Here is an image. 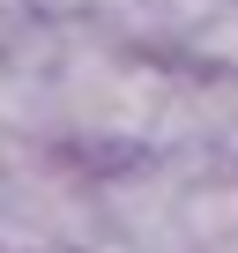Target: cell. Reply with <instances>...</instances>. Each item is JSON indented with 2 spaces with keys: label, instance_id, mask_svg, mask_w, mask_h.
<instances>
[{
  "label": "cell",
  "instance_id": "obj_1",
  "mask_svg": "<svg viewBox=\"0 0 238 253\" xmlns=\"http://www.w3.org/2000/svg\"><path fill=\"white\" fill-rule=\"evenodd\" d=\"M179 67L149 60L134 45L104 38L97 23L75 15L67 60H60V104H52V149L82 164H127L164 142V112H171Z\"/></svg>",
  "mask_w": 238,
  "mask_h": 253
},
{
  "label": "cell",
  "instance_id": "obj_2",
  "mask_svg": "<svg viewBox=\"0 0 238 253\" xmlns=\"http://www.w3.org/2000/svg\"><path fill=\"white\" fill-rule=\"evenodd\" d=\"M0 253H97V164L38 149L0 194Z\"/></svg>",
  "mask_w": 238,
  "mask_h": 253
},
{
  "label": "cell",
  "instance_id": "obj_3",
  "mask_svg": "<svg viewBox=\"0 0 238 253\" xmlns=\"http://www.w3.org/2000/svg\"><path fill=\"white\" fill-rule=\"evenodd\" d=\"M157 157H179L186 171H238V67H179Z\"/></svg>",
  "mask_w": 238,
  "mask_h": 253
},
{
  "label": "cell",
  "instance_id": "obj_4",
  "mask_svg": "<svg viewBox=\"0 0 238 253\" xmlns=\"http://www.w3.org/2000/svg\"><path fill=\"white\" fill-rule=\"evenodd\" d=\"M179 253H238V171H194Z\"/></svg>",
  "mask_w": 238,
  "mask_h": 253
},
{
  "label": "cell",
  "instance_id": "obj_5",
  "mask_svg": "<svg viewBox=\"0 0 238 253\" xmlns=\"http://www.w3.org/2000/svg\"><path fill=\"white\" fill-rule=\"evenodd\" d=\"M30 157H38V142H23V134H15V126H0V194H8V186H15V171H23Z\"/></svg>",
  "mask_w": 238,
  "mask_h": 253
},
{
  "label": "cell",
  "instance_id": "obj_6",
  "mask_svg": "<svg viewBox=\"0 0 238 253\" xmlns=\"http://www.w3.org/2000/svg\"><path fill=\"white\" fill-rule=\"evenodd\" d=\"M30 23V8H23V0H0V52H8V38Z\"/></svg>",
  "mask_w": 238,
  "mask_h": 253
}]
</instances>
